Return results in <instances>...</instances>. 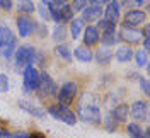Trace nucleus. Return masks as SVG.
<instances>
[{"label": "nucleus", "mask_w": 150, "mask_h": 138, "mask_svg": "<svg viewBox=\"0 0 150 138\" xmlns=\"http://www.w3.org/2000/svg\"><path fill=\"white\" fill-rule=\"evenodd\" d=\"M77 113H79V118L85 123L99 125L101 120H103L99 97L94 92H84L79 97V102H77Z\"/></svg>", "instance_id": "1"}, {"label": "nucleus", "mask_w": 150, "mask_h": 138, "mask_svg": "<svg viewBox=\"0 0 150 138\" xmlns=\"http://www.w3.org/2000/svg\"><path fill=\"white\" fill-rule=\"evenodd\" d=\"M48 114H50V116H53L55 120L65 123V125H70V126L77 125V120H79V118H77V114L70 109V106L60 104V102H58V104H53V106H50Z\"/></svg>", "instance_id": "2"}, {"label": "nucleus", "mask_w": 150, "mask_h": 138, "mask_svg": "<svg viewBox=\"0 0 150 138\" xmlns=\"http://www.w3.org/2000/svg\"><path fill=\"white\" fill-rule=\"evenodd\" d=\"M34 60H36V50L29 45L21 46L16 51V55H14V65L17 67L19 70H24L26 67L33 65Z\"/></svg>", "instance_id": "3"}, {"label": "nucleus", "mask_w": 150, "mask_h": 138, "mask_svg": "<svg viewBox=\"0 0 150 138\" xmlns=\"http://www.w3.org/2000/svg\"><path fill=\"white\" fill-rule=\"evenodd\" d=\"M77 94H79V87H77V84H75L74 80H68V82H65L60 89H58V92H56V99H58L60 104L70 106V104L75 101Z\"/></svg>", "instance_id": "4"}, {"label": "nucleus", "mask_w": 150, "mask_h": 138, "mask_svg": "<svg viewBox=\"0 0 150 138\" xmlns=\"http://www.w3.org/2000/svg\"><path fill=\"white\" fill-rule=\"evenodd\" d=\"M36 91L39 92L41 97H53V96H56V92H58L56 84L48 72H41L39 74V84H38Z\"/></svg>", "instance_id": "5"}, {"label": "nucleus", "mask_w": 150, "mask_h": 138, "mask_svg": "<svg viewBox=\"0 0 150 138\" xmlns=\"http://www.w3.org/2000/svg\"><path fill=\"white\" fill-rule=\"evenodd\" d=\"M128 116H131L135 123H145L149 120V102L147 101H135L130 106Z\"/></svg>", "instance_id": "6"}, {"label": "nucleus", "mask_w": 150, "mask_h": 138, "mask_svg": "<svg viewBox=\"0 0 150 138\" xmlns=\"http://www.w3.org/2000/svg\"><path fill=\"white\" fill-rule=\"evenodd\" d=\"M22 84H24V91L26 92H33L38 89V84H39V72L33 65L26 67L22 70Z\"/></svg>", "instance_id": "7"}, {"label": "nucleus", "mask_w": 150, "mask_h": 138, "mask_svg": "<svg viewBox=\"0 0 150 138\" xmlns=\"http://www.w3.org/2000/svg\"><path fill=\"white\" fill-rule=\"evenodd\" d=\"M16 24H17V33L21 38H29L34 34V29L38 28L36 22L33 21L31 16L28 14H22V16H19L17 21H16Z\"/></svg>", "instance_id": "8"}, {"label": "nucleus", "mask_w": 150, "mask_h": 138, "mask_svg": "<svg viewBox=\"0 0 150 138\" xmlns=\"http://www.w3.org/2000/svg\"><path fill=\"white\" fill-rule=\"evenodd\" d=\"M147 21V14L140 9H130L125 17H123V26H128V28H138L140 24H143Z\"/></svg>", "instance_id": "9"}, {"label": "nucleus", "mask_w": 150, "mask_h": 138, "mask_svg": "<svg viewBox=\"0 0 150 138\" xmlns=\"http://www.w3.org/2000/svg\"><path fill=\"white\" fill-rule=\"evenodd\" d=\"M118 38H120L121 41H125V43H128V46L130 45H138V43H142V39H143L140 29L128 28V26H121Z\"/></svg>", "instance_id": "10"}, {"label": "nucleus", "mask_w": 150, "mask_h": 138, "mask_svg": "<svg viewBox=\"0 0 150 138\" xmlns=\"http://www.w3.org/2000/svg\"><path fill=\"white\" fill-rule=\"evenodd\" d=\"M103 17L108 19L112 24H116L120 21V17H121V7H120V2L118 0H111L106 5V9H103Z\"/></svg>", "instance_id": "11"}, {"label": "nucleus", "mask_w": 150, "mask_h": 138, "mask_svg": "<svg viewBox=\"0 0 150 138\" xmlns=\"http://www.w3.org/2000/svg\"><path fill=\"white\" fill-rule=\"evenodd\" d=\"M103 17V7L101 5H87L84 10H82V16H80V19L85 22H97L99 19Z\"/></svg>", "instance_id": "12"}, {"label": "nucleus", "mask_w": 150, "mask_h": 138, "mask_svg": "<svg viewBox=\"0 0 150 138\" xmlns=\"http://www.w3.org/2000/svg\"><path fill=\"white\" fill-rule=\"evenodd\" d=\"M128 111H130V106H128V104H125V102H121V104H118V106L109 113V114H111V118L114 120L116 125H126V120H128Z\"/></svg>", "instance_id": "13"}, {"label": "nucleus", "mask_w": 150, "mask_h": 138, "mask_svg": "<svg viewBox=\"0 0 150 138\" xmlns=\"http://www.w3.org/2000/svg\"><path fill=\"white\" fill-rule=\"evenodd\" d=\"M99 36H101V31L96 28L94 24H89L87 28H84V43L87 48L97 45L99 43Z\"/></svg>", "instance_id": "14"}, {"label": "nucleus", "mask_w": 150, "mask_h": 138, "mask_svg": "<svg viewBox=\"0 0 150 138\" xmlns=\"http://www.w3.org/2000/svg\"><path fill=\"white\" fill-rule=\"evenodd\" d=\"M116 26H111V28L104 29L99 36V43L104 46V48H109V46L116 45Z\"/></svg>", "instance_id": "15"}, {"label": "nucleus", "mask_w": 150, "mask_h": 138, "mask_svg": "<svg viewBox=\"0 0 150 138\" xmlns=\"http://www.w3.org/2000/svg\"><path fill=\"white\" fill-rule=\"evenodd\" d=\"M75 58L79 60V62H82V63H89V62H92L94 60V53L91 51V48H87V46H77L74 51Z\"/></svg>", "instance_id": "16"}, {"label": "nucleus", "mask_w": 150, "mask_h": 138, "mask_svg": "<svg viewBox=\"0 0 150 138\" xmlns=\"http://www.w3.org/2000/svg\"><path fill=\"white\" fill-rule=\"evenodd\" d=\"M94 58H96V62L99 65H106V63H109L111 62V58H112V51H111V48H101V50H97L96 53H94Z\"/></svg>", "instance_id": "17"}, {"label": "nucleus", "mask_w": 150, "mask_h": 138, "mask_svg": "<svg viewBox=\"0 0 150 138\" xmlns=\"http://www.w3.org/2000/svg\"><path fill=\"white\" fill-rule=\"evenodd\" d=\"M112 56H116L118 62L126 63V62H130L131 58H133V50H131V46H120Z\"/></svg>", "instance_id": "18"}, {"label": "nucleus", "mask_w": 150, "mask_h": 138, "mask_svg": "<svg viewBox=\"0 0 150 138\" xmlns=\"http://www.w3.org/2000/svg\"><path fill=\"white\" fill-rule=\"evenodd\" d=\"M16 9H17L19 14H28V16H31L36 10V5L33 4V0H17Z\"/></svg>", "instance_id": "19"}, {"label": "nucleus", "mask_w": 150, "mask_h": 138, "mask_svg": "<svg viewBox=\"0 0 150 138\" xmlns=\"http://www.w3.org/2000/svg\"><path fill=\"white\" fill-rule=\"evenodd\" d=\"M126 133H128V137L130 138H143V133H145V130L142 128V125L138 123H128L126 125Z\"/></svg>", "instance_id": "20"}, {"label": "nucleus", "mask_w": 150, "mask_h": 138, "mask_svg": "<svg viewBox=\"0 0 150 138\" xmlns=\"http://www.w3.org/2000/svg\"><path fill=\"white\" fill-rule=\"evenodd\" d=\"M19 106H21L24 111H28L29 114H33V116L39 118V120L46 116V113H45V111H41L39 108H36V106H33V104H29V102H26V101H21V102H19Z\"/></svg>", "instance_id": "21"}, {"label": "nucleus", "mask_w": 150, "mask_h": 138, "mask_svg": "<svg viewBox=\"0 0 150 138\" xmlns=\"http://www.w3.org/2000/svg\"><path fill=\"white\" fill-rule=\"evenodd\" d=\"M84 21L79 17V19H72L70 21V36L77 39V38L80 36V33H82V29H84Z\"/></svg>", "instance_id": "22"}, {"label": "nucleus", "mask_w": 150, "mask_h": 138, "mask_svg": "<svg viewBox=\"0 0 150 138\" xmlns=\"http://www.w3.org/2000/svg\"><path fill=\"white\" fill-rule=\"evenodd\" d=\"M16 46H17V39L14 38L10 43H7L4 48H0V56H2V58H5V60L12 58V56H14V51H16Z\"/></svg>", "instance_id": "23"}, {"label": "nucleus", "mask_w": 150, "mask_h": 138, "mask_svg": "<svg viewBox=\"0 0 150 138\" xmlns=\"http://www.w3.org/2000/svg\"><path fill=\"white\" fill-rule=\"evenodd\" d=\"M67 34H68V29H67L63 24H56L55 29H53V39H55L56 43H60V45H62V43L65 41Z\"/></svg>", "instance_id": "24"}, {"label": "nucleus", "mask_w": 150, "mask_h": 138, "mask_svg": "<svg viewBox=\"0 0 150 138\" xmlns=\"http://www.w3.org/2000/svg\"><path fill=\"white\" fill-rule=\"evenodd\" d=\"M14 38H16L14 33H12L7 26H0V48H4L7 43H10Z\"/></svg>", "instance_id": "25"}, {"label": "nucleus", "mask_w": 150, "mask_h": 138, "mask_svg": "<svg viewBox=\"0 0 150 138\" xmlns=\"http://www.w3.org/2000/svg\"><path fill=\"white\" fill-rule=\"evenodd\" d=\"M58 16H60V24L70 22V21L74 19V10H72V7H70V4L65 5V7H62V9H58Z\"/></svg>", "instance_id": "26"}, {"label": "nucleus", "mask_w": 150, "mask_h": 138, "mask_svg": "<svg viewBox=\"0 0 150 138\" xmlns=\"http://www.w3.org/2000/svg\"><path fill=\"white\" fill-rule=\"evenodd\" d=\"M55 50H56V53L62 56V58H63L65 62H70V60L74 58V56H72V51H70V48H68V45H65V43L58 45V46L55 48Z\"/></svg>", "instance_id": "27"}, {"label": "nucleus", "mask_w": 150, "mask_h": 138, "mask_svg": "<svg viewBox=\"0 0 150 138\" xmlns=\"http://www.w3.org/2000/svg\"><path fill=\"white\" fill-rule=\"evenodd\" d=\"M133 60H135L137 67H143V65L149 63V55L145 50H138L137 53H133Z\"/></svg>", "instance_id": "28"}, {"label": "nucleus", "mask_w": 150, "mask_h": 138, "mask_svg": "<svg viewBox=\"0 0 150 138\" xmlns=\"http://www.w3.org/2000/svg\"><path fill=\"white\" fill-rule=\"evenodd\" d=\"M149 0H121L120 7H128V9H140L142 5H145Z\"/></svg>", "instance_id": "29"}, {"label": "nucleus", "mask_w": 150, "mask_h": 138, "mask_svg": "<svg viewBox=\"0 0 150 138\" xmlns=\"http://www.w3.org/2000/svg\"><path fill=\"white\" fill-rule=\"evenodd\" d=\"M36 10L39 12L41 19H45V21L51 19V17H50V9H48V5H45V4H38V5H36Z\"/></svg>", "instance_id": "30"}, {"label": "nucleus", "mask_w": 150, "mask_h": 138, "mask_svg": "<svg viewBox=\"0 0 150 138\" xmlns=\"http://www.w3.org/2000/svg\"><path fill=\"white\" fill-rule=\"evenodd\" d=\"M87 7V0H74L72 2V10L74 12H82Z\"/></svg>", "instance_id": "31"}, {"label": "nucleus", "mask_w": 150, "mask_h": 138, "mask_svg": "<svg viewBox=\"0 0 150 138\" xmlns=\"http://www.w3.org/2000/svg\"><path fill=\"white\" fill-rule=\"evenodd\" d=\"M111 26H116V24H112V22H109V21H108V19H104V17H101L99 19V21H97V26H96V28L99 29V31H101V29H108V28H111Z\"/></svg>", "instance_id": "32"}, {"label": "nucleus", "mask_w": 150, "mask_h": 138, "mask_svg": "<svg viewBox=\"0 0 150 138\" xmlns=\"http://www.w3.org/2000/svg\"><path fill=\"white\" fill-rule=\"evenodd\" d=\"M9 91V79L5 74H0V92H7Z\"/></svg>", "instance_id": "33"}, {"label": "nucleus", "mask_w": 150, "mask_h": 138, "mask_svg": "<svg viewBox=\"0 0 150 138\" xmlns=\"http://www.w3.org/2000/svg\"><path fill=\"white\" fill-rule=\"evenodd\" d=\"M138 82H140V87H142V91L145 92V96H149L150 91H149V80L147 79H138Z\"/></svg>", "instance_id": "34"}, {"label": "nucleus", "mask_w": 150, "mask_h": 138, "mask_svg": "<svg viewBox=\"0 0 150 138\" xmlns=\"http://www.w3.org/2000/svg\"><path fill=\"white\" fill-rule=\"evenodd\" d=\"M12 0H0V9L2 10H10L12 9Z\"/></svg>", "instance_id": "35"}, {"label": "nucleus", "mask_w": 150, "mask_h": 138, "mask_svg": "<svg viewBox=\"0 0 150 138\" xmlns=\"http://www.w3.org/2000/svg\"><path fill=\"white\" fill-rule=\"evenodd\" d=\"M0 138H12V133H10V131H7L5 128H2V126H0Z\"/></svg>", "instance_id": "36"}, {"label": "nucleus", "mask_w": 150, "mask_h": 138, "mask_svg": "<svg viewBox=\"0 0 150 138\" xmlns=\"http://www.w3.org/2000/svg\"><path fill=\"white\" fill-rule=\"evenodd\" d=\"M28 138H46L43 133H39V131H33V133H29Z\"/></svg>", "instance_id": "37"}, {"label": "nucleus", "mask_w": 150, "mask_h": 138, "mask_svg": "<svg viewBox=\"0 0 150 138\" xmlns=\"http://www.w3.org/2000/svg\"><path fill=\"white\" fill-rule=\"evenodd\" d=\"M111 0H91V5H103V4H109Z\"/></svg>", "instance_id": "38"}, {"label": "nucleus", "mask_w": 150, "mask_h": 138, "mask_svg": "<svg viewBox=\"0 0 150 138\" xmlns=\"http://www.w3.org/2000/svg\"><path fill=\"white\" fill-rule=\"evenodd\" d=\"M12 138H28V133H24V131H17V133H12Z\"/></svg>", "instance_id": "39"}, {"label": "nucleus", "mask_w": 150, "mask_h": 138, "mask_svg": "<svg viewBox=\"0 0 150 138\" xmlns=\"http://www.w3.org/2000/svg\"><path fill=\"white\" fill-rule=\"evenodd\" d=\"M140 33H142V38H149V34H150V28H149V26H145V28L142 29Z\"/></svg>", "instance_id": "40"}, {"label": "nucleus", "mask_w": 150, "mask_h": 138, "mask_svg": "<svg viewBox=\"0 0 150 138\" xmlns=\"http://www.w3.org/2000/svg\"><path fill=\"white\" fill-rule=\"evenodd\" d=\"M41 4H45V5H50V4H51V0H41Z\"/></svg>", "instance_id": "41"}]
</instances>
